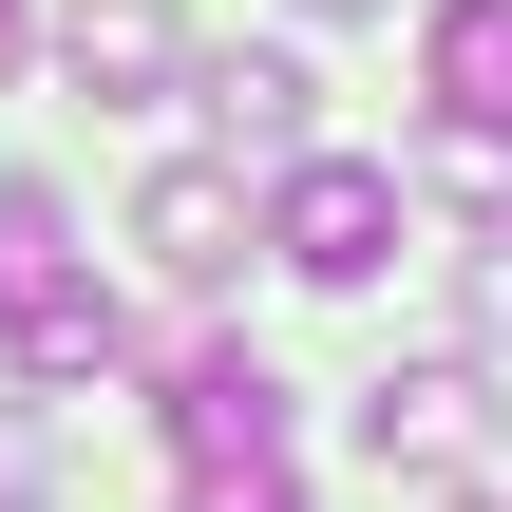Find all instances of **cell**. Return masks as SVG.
Here are the masks:
<instances>
[{"instance_id": "4fadbf2b", "label": "cell", "mask_w": 512, "mask_h": 512, "mask_svg": "<svg viewBox=\"0 0 512 512\" xmlns=\"http://www.w3.org/2000/svg\"><path fill=\"white\" fill-rule=\"evenodd\" d=\"M0 76H19V0H0Z\"/></svg>"}, {"instance_id": "8fae6325", "label": "cell", "mask_w": 512, "mask_h": 512, "mask_svg": "<svg viewBox=\"0 0 512 512\" xmlns=\"http://www.w3.org/2000/svg\"><path fill=\"white\" fill-rule=\"evenodd\" d=\"M456 285H475V342L512 361V228H475V247H456Z\"/></svg>"}, {"instance_id": "6da1fadb", "label": "cell", "mask_w": 512, "mask_h": 512, "mask_svg": "<svg viewBox=\"0 0 512 512\" xmlns=\"http://www.w3.org/2000/svg\"><path fill=\"white\" fill-rule=\"evenodd\" d=\"M247 247H285L304 285H380V266L418 247V190H399L380 152H285L266 209H247Z\"/></svg>"}, {"instance_id": "5b68a950", "label": "cell", "mask_w": 512, "mask_h": 512, "mask_svg": "<svg viewBox=\"0 0 512 512\" xmlns=\"http://www.w3.org/2000/svg\"><path fill=\"white\" fill-rule=\"evenodd\" d=\"M57 76L133 114V95H171V76H190V19H171V0H57Z\"/></svg>"}, {"instance_id": "7c38bea8", "label": "cell", "mask_w": 512, "mask_h": 512, "mask_svg": "<svg viewBox=\"0 0 512 512\" xmlns=\"http://www.w3.org/2000/svg\"><path fill=\"white\" fill-rule=\"evenodd\" d=\"M0 512H38V437H19V418H0Z\"/></svg>"}, {"instance_id": "ba28073f", "label": "cell", "mask_w": 512, "mask_h": 512, "mask_svg": "<svg viewBox=\"0 0 512 512\" xmlns=\"http://www.w3.org/2000/svg\"><path fill=\"white\" fill-rule=\"evenodd\" d=\"M0 342H19V380H38V399H57V380H114V361H133V304H114V285H95V266H76V285H57V304H38V323H0Z\"/></svg>"}, {"instance_id": "30bf717a", "label": "cell", "mask_w": 512, "mask_h": 512, "mask_svg": "<svg viewBox=\"0 0 512 512\" xmlns=\"http://www.w3.org/2000/svg\"><path fill=\"white\" fill-rule=\"evenodd\" d=\"M171 512H304V456H171Z\"/></svg>"}, {"instance_id": "5bb4252c", "label": "cell", "mask_w": 512, "mask_h": 512, "mask_svg": "<svg viewBox=\"0 0 512 512\" xmlns=\"http://www.w3.org/2000/svg\"><path fill=\"white\" fill-rule=\"evenodd\" d=\"M304 19H361V0H304Z\"/></svg>"}, {"instance_id": "7a4b0ae2", "label": "cell", "mask_w": 512, "mask_h": 512, "mask_svg": "<svg viewBox=\"0 0 512 512\" xmlns=\"http://www.w3.org/2000/svg\"><path fill=\"white\" fill-rule=\"evenodd\" d=\"M361 456L380 475H475L494 456V380L475 361H380L361 380Z\"/></svg>"}, {"instance_id": "9c48e42d", "label": "cell", "mask_w": 512, "mask_h": 512, "mask_svg": "<svg viewBox=\"0 0 512 512\" xmlns=\"http://www.w3.org/2000/svg\"><path fill=\"white\" fill-rule=\"evenodd\" d=\"M57 285H76V209H57L38 171H0V323H38Z\"/></svg>"}, {"instance_id": "277c9868", "label": "cell", "mask_w": 512, "mask_h": 512, "mask_svg": "<svg viewBox=\"0 0 512 512\" xmlns=\"http://www.w3.org/2000/svg\"><path fill=\"white\" fill-rule=\"evenodd\" d=\"M171 456H285L266 342H190V361H171Z\"/></svg>"}, {"instance_id": "3957f363", "label": "cell", "mask_w": 512, "mask_h": 512, "mask_svg": "<svg viewBox=\"0 0 512 512\" xmlns=\"http://www.w3.org/2000/svg\"><path fill=\"white\" fill-rule=\"evenodd\" d=\"M171 95H209L228 171H285V152H323V76H304V57H190Z\"/></svg>"}, {"instance_id": "8992f818", "label": "cell", "mask_w": 512, "mask_h": 512, "mask_svg": "<svg viewBox=\"0 0 512 512\" xmlns=\"http://www.w3.org/2000/svg\"><path fill=\"white\" fill-rule=\"evenodd\" d=\"M418 95H437V133H512V0H437L418 19Z\"/></svg>"}, {"instance_id": "52a82bcc", "label": "cell", "mask_w": 512, "mask_h": 512, "mask_svg": "<svg viewBox=\"0 0 512 512\" xmlns=\"http://www.w3.org/2000/svg\"><path fill=\"white\" fill-rule=\"evenodd\" d=\"M133 247H152L171 285H228V266H247V171H152V190H133Z\"/></svg>"}]
</instances>
